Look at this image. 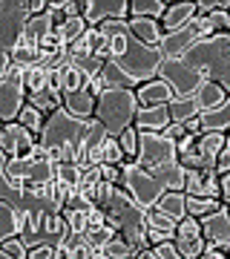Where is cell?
<instances>
[{"label": "cell", "mask_w": 230, "mask_h": 259, "mask_svg": "<svg viewBox=\"0 0 230 259\" xmlns=\"http://www.w3.org/2000/svg\"><path fill=\"white\" fill-rule=\"evenodd\" d=\"M104 26L110 29V64H115L127 78H132L135 87L156 81L158 69L164 64L161 49L141 44L132 35L127 20H121V23H104Z\"/></svg>", "instance_id": "1"}, {"label": "cell", "mask_w": 230, "mask_h": 259, "mask_svg": "<svg viewBox=\"0 0 230 259\" xmlns=\"http://www.w3.org/2000/svg\"><path fill=\"white\" fill-rule=\"evenodd\" d=\"M95 204L107 213V225H112V228L132 245L135 253L153 248L150 239H147V210H141V207L127 196V190H121L118 185L104 182L101 190H98Z\"/></svg>", "instance_id": "2"}, {"label": "cell", "mask_w": 230, "mask_h": 259, "mask_svg": "<svg viewBox=\"0 0 230 259\" xmlns=\"http://www.w3.org/2000/svg\"><path fill=\"white\" fill-rule=\"evenodd\" d=\"M138 164L161 182L167 190H184L187 170L181 167L178 147L164 133H138Z\"/></svg>", "instance_id": "3"}, {"label": "cell", "mask_w": 230, "mask_h": 259, "mask_svg": "<svg viewBox=\"0 0 230 259\" xmlns=\"http://www.w3.org/2000/svg\"><path fill=\"white\" fill-rule=\"evenodd\" d=\"M190 66L202 69L207 81L219 83L221 90L230 95V35H210L199 40L193 49H187L181 55Z\"/></svg>", "instance_id": "4"}, {"label": "cell", "mask_w": 230, "mask_h": 259, "mask_svg": "<svg viewBox=\"0 0 230 259\" xmlns=\"http://www.w3.org/2000/svg\"><path fill=\"white\" fill-rule=\"evenodd\" d=\"M89 124H92V121L75 118V115H69V112L61 107V110H55L49 118H46V127H43V133H40L37 144L46 147V150H58L61 164L75 161V147H78L81 139L86 136Z\"/></svg>", "instance_id": "5"}, {"label": "cell", "mask_w": 230, "mask_h": 259, "mask_svg": "<svg viewBox=\"0 0 230 259\" xmlns=\"http://www.w3.org/2000/svg\"><path fill=\"white\" fill-rule=\"evenodd\" d=\"M138 115V93L135 90H104L98 95L95 121L107 130V136L121 139L129 127H135Z\"/></svg>", "instance_id": "6"}, {"label": "cell", "mask_w": 230, "mask_h": 259, "mask_svg": "<svg viewBox=\"0 0 230 259\" xmlns=\"http://www.w3.org/2000/svg\"><path fill=\"white\" fill-rule=\"evenodd\" d=\"M32 18H35L32 0H0V52L3 55L18 52Z\"/></svg>", "instance_id": "7"}, {"label": "cell", "mask_w": 230, "mask_h": 259, "mask_svg": "<svg viewBox=\"0 0 230 259\" xmlns=\"http://www.w3.org/2000/svg\"><path fill=\"white\" fill-rule=\"evenodd\" d=\"M118 187L127 190V196L141 207V210H153V207L161 202V196L167 193V187L161 185L153 173H147L138 161H127V164L121 167V185Z\"/></svg>", "instance_id": "8"}, {"label": "cell", "mask_w": 230, "mask_h": 259, "mask_svg": "<svg viewBox=\"0 0 230 259\" xmlns=\"http://www.w3.org/2000/svg\"><path fill=\"white\" fill-rule=\"evenodd\" d=\"M0 176L12 179L15 185H49L55 182V164L46 161L40 156H29V158H0Z\"/></svg>", "instance_id": "9"}, {"label": "cell", "mask_w": 230, "mask_h": 259, "mask_svg": "<svg viewBox=\"0 0 230 259\" xmlns=\"http://www.w3.org/2000/svg\"><path fill=\"white\" fill-rule=\"evenodd\" d=\"M158 78L170 83V90L175 93V98H193L202 93V87L207 83V75L202 69L190 66L181 58H164V64L158 69Z\"/></svg>", "instance_id": "10"}, {"label": "cell", "mask_w": 230, "mask_h": 259, "mask_svg": "<svg viewBox=\"0 0 230 259\" xmlns=\"http://www.w3.org/2000/svg\"><path fill=\"white\" fill-rule=\"evenodd\" d=\"M69 225H66L64 213H35L26 219V231H23V245L37 248V245H61L69 236Z\"/></svg>", "instance_id": "11"}, {"label": "cell", "mask_w": 230, "mask_h": 259, "mask_svg": "<svg viewBox=\"0 0 230 259\" xmlns=\"http://www.w3.org/2000/svg\"><path fill=\"white\" fill-rule=\"evenodd\" d=\"M224 144H227V133H202L196 147L187 156H181V167L184 170H216Z\"/></svg>", "instance_id": "12"}, {"label": "cell", "mask_w": 230, "mask_h": 259, "mask_svg": "<svg viewBox=\"0 0 230 259\" xmlns=\"http://www.w3.org/2000/svg\"><path fill=\"white\" fill-rule=\"evenodd\" d=\"M26 104H29V90L26 81H23V69L15 66V72L0 81V121L3 124L18 121Z\"/></svg>", "instance_id": "13"}, {"label": "cell", "mask_w": 230, "mask_h": 259, "mask_svg": "<svg viewBox=\"0 0 230 259\" xmlns=\"http://www.w3.org/2000/svg\"><path fill=\"white\" fill-rule=\"evenodd\" d=\"M213 35V26L207 18H196L193 23H187L184 29H178V32H170V35H164V40H161V55L164 58H181L187 49H193L199 40H204V37Z\"/></svg>", "instance_id": "14"}, {"label": "cell", "mask_w": 230, "mask_h": 259, "mask_svg": "<svg viewBox=\"0 0 230 259\" xmlns=\"http://www.w3.org/2000/svg\"><path fill=\"white\" fill-rule=\"evenodd\" d=\"M83 20L89 29L129 20V0H83Z\"/></svg>", "instance_id": "15"}, {"label": "cell", "mask_w": 230, "mask_h": 259, "mask_svg": "<svg viewBox=\"0 0 230 259\" xmlns=\"http://www.w3.org/2000/svg\"><path fill=\"white\" fill-rule=\"evenodd\" d=\"M37 147V136H32L23 124L12 121L0 130V150L6 158H29Z\"/></svg>", "instance_id": "16"}, {"label": "cell", "mask_w": 230, "mask_h": 259, "mask_svg": "<svg viewBox=\"0 0 230 259\" xmlns=\"http://www.w3.org/2000/svg\"><path fill=\"white\" fill-rule=\"evenodd\" d=\"M173 245L178 248L184 259H199L207 250V242H204V233H202V222L196 216H184L178 222V231H175V239Z\"/></svg>", "instance_id": "17"}, {"label": "cell", "mask_w": 230, "mask_h": 259, "mask_svg": "<svg viewBox=\"0 0 230 259\" xmlns=\"http://www.w3.org/2000/svg\"><path fill=\"white\" fill-rule=\"evenodd\" d=\"M199 222H202V233H204L207 248L230 253V204H224L219 213H210V216H204Z\"/></svg>", "instance_id": "18"}, {"label": "cell", "mask_w": 230, "mask_h": 259, "mask_svg": "<svg viewBox=\"0 0 230 259\" xmlns=\"http://www.w3.org/2000/svg\"><path fill=\"white\" fill-rule=\"evenodd\" d=\"M184 193L199 199H221V176L219 170H187Z\"/></svg>", "instance_id": "19"}, {"label": "cell", "mask_w": 230, "mask_h": 259, "mask_svg": "<svg viewBox=\"0 0 230 259\" xmlns=\"http://www.w3.org/2000/svg\"><path fill=\"white\" fill-rule=\"evenodd\" d=\"M95 107H98V95L89 90V81L83 83L81 90L64 95V110L69 112V115H75V118H81V121L95 118Z\"/></svg>", "instance_id": "20"}, {"label": "cell", "mask_w": 230, "mask_h": 259, "mask_svg": "<svg viewBox=\"0 0 230 259\" xmlns=\"http://www.w3.org/2000/svg\"><path fill=\"white\" fill-rule=\"evenodd\" d=\"M170 124H173L170 104H161V107H138V115H135L138 133H164Z\"/></svg>", "instance_id": "21"}, {"label": "cell", "mask_w": 230, "mask_h": 259, "mask_svg": "<svg viewBox=\"0 0 230 259\" xmlns=\"http://www.w3.org/2000/svg\"><path fill=\"white\" fill-rule=\"evenodd\" d=\"M196 18H199V9H196L193 0L170 3V6H167V15L161 18V29H164V35H170V32H178V29H184L187 23H193Z\"/></svg>", "instance_id": "22"}, {"label": "cell", "mask_w": 230, "mask_h": 259, "mask_svg": "<svg viewBox=\"0 0 230 259\" xmlns=\"http://www.w3.org/2000/svg\"><path fill=\"white\" fill-rule=\"evenodd\" d=\"M178 222H173L170 216H164L161 210H147V239L150 245H161V242H173Z\"/></svg>", "instance_id": "23"}, {"label": "cell", "mask_w": 230, "mask_h": 259, "mask_svg": "<svg viewBox=\"0 0 230 259\" xmlns=\"http://www.w3.org/2000/svg\"><path fill=\"white\" fill-rule=\"evenodd\" d=\"M23 231H26V216L9 202H0V242L18 239L23 236Z\"/></svg>", "instance_id": "24"}, {"label": "cell", "mask_w": 230, "mask_h": 259, "mask_svg": "<svg viewBox=\"0 0 230 259\" xmlns=\"http://www.w3.org/2000/svg\"><path fill=\"white\" fill-rule=\"evenodd\" d=\"M135 93H138V107H161V104H170L175 98L170 83L161 81V78H156L150 83H141Z\"/></svg>", "instance_id": "25"}, {"label": "cell", "mask_w": 230, "mask_h": 259, "mask_svg": "<svg viewBox=\"0 0 230 259\" xmlns=\"http://www.w3.org/2000/svg\"><path fill=\"white\" fill-rule=\"evenodd\" d=\"M127 23H129V29H132V35H135L141 44H147V47H161V40H164V29H161L158 20L129 18Z\"/></svg>", "instance_id": "26"}, {"label": "cell", "mask_w": 230, "mask_h": 259, "mask_svg": "<svg viewBox=\"0 0 230 259\" xmlns=\"http://www.w3.org/2000/svg\"><path fill=\"white\" fill-rule=\"evenodd\" d=\"M202 133H230V95L224 98L221 107L210 112H202Z\"/></svg>", "instance_id": "27"}, {"label": "cell", "mask_w": 230, "mask_h": 259, "mask_svg": "<svg viewBox=\"0 0 230 259\" xmlns=\"http://www.w3.org/2000/svg\"><path fill=\"white\" fill-rule=\"evenodd\" d=\"M156 210L170 216L173 222H181L184 216H187V193H184V190H167V193L161 196V202L156 204Z\"/></svg>", "instance_id": "28"}, {"label": "cell", "mask_w": 230, "mask_h": 259, "mask_svg": "<svg viewBox=\"0 0 230 259\" xmlns=\"http://www.w3.org/2000/svg\"><path fill=\"white\" fill-rule=\"evenodd\" d=\"M204 112L202 101H199V95H193V98H173L170 101V115H173L175 124H184V121H193L199 118Z\"/></svg>", "instance_id": "29"}, {"label": "cell", "mask_w": 230, "mask_h": 259, "mask_svg": "<svg viewBox=\"0 0 230 259\" xmlns=\"http://www.w3.org/2000/svg\"><path fill=\"white\" fill-rule=\"evenodd\" d=\"M167 0H129V18H150V20H158L167 15Z\"/></svg>", "instance_id": "30"}, {"label": "cell", "mask_w": 230, "mask_h": 259, "mask_svg": "<svg viewBox=\"0 0 230 259\" xmlns=\"http://www.w3.org/2000/svg\"><path fill=\"white\" fill-rule=\"evenodd\" d=\"M58 248L66 253V259H92V250H95L86 236H75V233H69Z\"/></svg>", "instance_id": "31"}, {"label": "cell", "mask_w": 230, "mask_h": 259, "mask_svg": "<svg viewBox=\"0 0 230 259\" xmlns=\"http://www.w3.org/2000/svg\"><path fill=\"white\" fill-rule=\"evenodd\" d=\"M101 83H104V90H138L135 81L127 78V75L121 72L115 64H110V61H107V66H104V72H101Z\"/></svg>", "instance_id": "32"}, {"label": "cell", "mask_w": 230, "mask_h": 259, "mask_svg": "<svg viewBox=\"0 0 230 259\" xmlns=\"http://www.w3.org/2000/svg\"><path fill=\"white\" fill-rule=\"evenodd\" d=\"M224 207L221 199H199V196H187V216H196V219H204L210 213H219Z\"/></svg>", "instance_id": "33"}, {"label": "cell", "mask_w": 230, "mask_h": 259, "mask_svg": "<svg viewBox=\"0 0 230 259\" xmlns=\"http://www.w3.org/2000/svg\"><path fill=\"white\" fill-rule=\"evenodd\" d=\"M81 179H83V167L81 164H75V161L55 164V182H61V185H66V187H72V190H78Z\"/></svg>", "instance_id": "34"}, {"label": "cell", "mask_w": 230, "mask_h": 259, "mask_svg": "<svg viewBox=\"0 0 230 259\" xmlns=\"http://www.w3.org/2000/svg\"><path fill=\"white\" fill-rule=\"evenodd\" d=\"M72 58V66L75 69H81L86 78H101V72H104V66H107V61H101L98 55H69Z\"/></svg>", "instance_id": "35"}, {"label": "cell", "mask_w": 230, "mask_h": 259, "mask_svg": "<svg viewBox=\"0 0 230 259\" xmlns=\"http://www.w3.org/2000/svg\"><path fill=\"white\" fill-rule=\"evenodd\" d=\"M18 124H23L32 136H37V139H40V133H43V127H46V115L40 110H35L32 104H26V107H23V112H20Z\"/></svg>", "instance_id": "36"}, {"label": "cell", "mask_w": 230, "mask_h": 259, "mask_svg": "<svg viewBox=\"0 0 230 259\" xmlns=\"http://www.w3.org/2000/svg\"><path fill=\"white\" fill-rule=\"evenodd\" d=\"M224 98H227V93L221 90L219 83H213V81H207L202 87V93H199V101H202L204 112H210V110H216V107H221V104H224Z\"/></svg>", "instance_id": "37"}, {"label": "cell", "mask_w": 230, "mask_h": 259, "mask_svg": "<svg viewBox=\"0 0 230 259\" xmlns=\"http://www.w3.org/2000/svg\"><path fill=\"white\" fill-rule=\"evenodd\" d=\"M86 29H89V26H86V20H83V18H69V20H61V23H58V32L64 35V40L69 44V47H72Z\"/></svg>", "instance_id": "38"}, {"label": "cell", "mask_w": 230, "mask_h": 259, "mask_svg": "<svg viewBox=\"0 0 230 259\" xmlns=\"http://www.w3.org/2000/svg\"><path fill=\"white\" fill-rule=\"evenodd\" d=\"M135 259H184V256L178 253V248L173 242H161V245H153V248L141 250Z\"/></svg>", "instance_id": "39"}, {"label": "cell", "mask_w": 230, "mask_h": 259, "mask_svg": "<svg viewBox=\"0 0 230 259\" xmlns=\"http://www.w3.org/2000/svg\"><path fill=\"white\" fill-rule=\"evenodd\" d=\"M104 164H127V153L121 150L118 139H107V144H104Z\"/></svg>", "instance_id": "40"}, {"label": "cell", "mask_w": 230, "mask_h": 259, "mask_svg": "<svg viewBox=\"0 0 230 259\" xmlns=\"http://www.w3.org/2000/svg\"><path fill=\"white\" fill-rule=\"evenodd\" d=\"M118 144H121V150L127 153V161H135V158H138V130L129 127L127 133L118 139Z\"/></svg>", "instance_id": "41"}, {"label": "cell", "mask_w": 230, "mask_h": 259, "mask_svg": "<svg viewBox=\"0 0 230 259\" xmlns=\"http://www.w3.org/2000/svg\"><path fill=\"white\" fill-rule=\"evenodd\" d=\"M207 20L213 26V35H230V9L213 12V15H207Z\"/></svg>", "instance_id": "42"}, {"label": "cell", "mask_w": 230, "mask_h": 259, "mask_svg": "<svg viewBox=\"0 0 230 259\" xmlns=\"http://www.w3.org/2000/svg\"><path fill=\"white\" fill-rule=\"evenodd\" d=\"M58 256V245H37L29 248V259H55Z\"/></svg>", "instance_id": "43"}, {"label": "cell", "mask_w": 230, "mask_h": 259, "mask_svg": "<svg viewBox=\"0 0 230 259\" xmlns=\"http://www.w3.org/2000/svg\"><path fill=\"white\" fill-rule=\"evenodd\" d=\"M121 167L124 164H101V179L110 185H121Z\"/></svg>", "instance_id": "44"}, {"label": "cell", "mask_w": 230, "mask_h": 259, "mask_svg": "<svg viewBox=\"0 0 230 259\" xmlns=\"http://www.w3.org/2000/svg\"><path fill=\"white\" fill-rule=\"evenodd\" d=\"M216 170H219V176L230 173V133H227V144H224V150H221V156H219V164H216Z\"/></svg>", "instance_id": "45"}, {"label": "cell", "mask_w": 230, "mask_h": 259, "mask_svg": "<svg viewBox=\"0 0 230 259\" xmlns=\"http://www.w3.org/2000/svg\"><path fill=\"white\" fill-rule=\"evenodd\" d=\"M164 136H167L170 141H175V144H178V141H181L184 136H187V127H184V124H175V121H173V124H170V127L164 130Z\"/></svg>", "instance_id": "46"}, {"label": "cell", "mask_w": 230, "mask_h": 259, "mask_svg": "<svg viewBox=\"0 0 230 259\" xmlns=\"http://www.w3.org/2000/svg\"><path fill=\"white\" fill-rule=\"evenodd\" d=\"M221 202L230 204V173H224V176H221Z\"/></svg>", "instance_id": "47"}, {"label": "cell", "mask_w": 230, "mask_h": 259, "mask_svg": "<svg viewBox=\"0 0 230 259\" xmlns=\"http://www.w3.org/2000/svg\"><path fill=\"white\" fill-rule=\"evenodd\" d=\"M199 259H230V253H224V250H216V248H207Z\"/></svg>", "instance_id": "48"}, {"label": "cell", "mask_w": 230, "mask_h": 259, "mask_svg": "<svg viewBox=\"0 0 230 259\" xmlns=\"http://www.w3.org/2000/svg\"><path fill=\"white\" fill-rule=\"evenodd\" d=\"M184 127H187V133H193V136H202V118L184 121Z\"/></svg>", "instance_id": "49"}, {"label": "cell", "mask_w": 230, "mask_h": 259, "mask_svg": "<svg viewBox=\"0 0 230 259\" xmlns=\"http://www.w3.org/2000/svg\"><path fill=\"white\" fill-rule=\"evenodd\" d=\"M92 259H110V256H107L104 250H92Z\"/></svg>", "instance_id": "50"}]
</instances>
